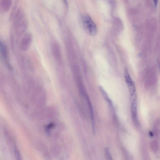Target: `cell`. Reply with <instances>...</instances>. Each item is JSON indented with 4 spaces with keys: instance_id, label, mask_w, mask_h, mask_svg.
<instances>
[{
    "instance_id": "obj_1",
    "label": "cell",
    "mask_w": 160,
    "mask_h": 160,
    "mask_svg": "<svg viewBox=\"0 0 160 160\" xmlns=\"http://www.w3.org/2000/svg\"><path fill=\"white\" fill-rule=\"evenodd\" d=\"M13 23L18 33H22L26 30L27 23L25 13L19 8L16 12L13 17Z\"/></svg>"
},
{
    "instance_id": "obj_2",
    "label": "cell",
    "mask_w": 160,
    "mask_h": 160,
    "mask_svg": "<svg viewBox=\"0 0 160 160\" xmlns=\"http://www.w3.org/2000/svg\"><path fill=\"white\" fill-rule=\"evenodd\" d=\"M81 20L82 25L87 33L92 36L97 35V27L90 16L84 15L82 16Z\"/></svg>"
},
{
    "instance_id": "obj_3",
    "label": "cell",
    "mask_w": 160,
    "mask_h": 160,
    "mask_svg": "<svg viewBox=\"0 0 160 160\" xmlns=\"http://www.w3.org/2000/svg\"><path fill=\"white\" fill-rule=\"evenodd\" d=\"M124 75L125 81L128 88L130 95L136 94V87L135 82L132 80L127 67H125Z\"/></svg>"
},
{
    "instance_id": "obj_4",
    "label": "cell",
    "mask_w": 160,
    "mask_h": 160,
    "mask_svg": "<svg viewBox=\"0 0 160 160\" xmlns=\"http://www.w3.org/2000/svg\"><path fill=\"white\" fill-rule=\"evenodd\" d=\"M12 0H0V13H4L8 11L11 8Z\"/></svg>"
},
{
    "instance_id": "obj_5",
    "label": "cell",
    "mask_w": 160,
    "mask_h": 160,
    "mask_svg": "<svg viewBox=\"0 0 160 160\" xmlns=\"http://www.w3.org/2000/svg\"><path fill=\"white\" fill-rule=\"evenodd\" d=\"M131 112L133 119L135 123H137V102H131Z\"/></svg>"
},
{
    "instance_id": "obj_6",
    "label": "cell",
    "mask_w": 160,
    "mask_h": 160,
    "mask_svg": "<svg viewBox=\"0 0 160 160\" xmlns=\"http://www.w3.org/2000/svg\"><path fill=\"white\" fill-rule=\"evenodd\" d=\"M24 47L23 48L25 49H28L31 44L32 41V36L29 34H27L24 38Z\"/></svg>"
},
{
    "instance_id": "obj_7",
    "label": "cell",
    "mask_w": 160,
    "mask_h": 160,
    "mask_svg": "<svg viewBox=\"0 0 160 160\" xmlns=\"http://www.w3.org/2000/svg\"><path fill=\"white\" fill-rule=\"evenodd\" d=\"M99 88L100 92H101L104 99L106 100L109 103V106L112 108L113 106L112 101L109 98V96L106 91H105L102 87L99 86Z\"/></svg>"
},
{
    "instance_id": "obj_8",
    "label": "cell",
    "mask_w": 160,
    "mask_h": 160,
    "mask_svg": "<svg viewBox=\"0 0 160 160\" xmlns=\"http://www.w3.org/2000/svg\"><path fill=\"white\" fill-rule=\"evenodd\" d=\"M0 54L4 60L7 59V52L6 48L2 42L0 41Z\"/></svg>"
},
{
    "instance_id": "obj_9",
    "label": "cell",
    "mask_w": 160,
    "mask_h": 160,
    "mask_svg": "<svg viewBox=\"0 0 160 160\" xmlns=\"http://www.w3.org/2000/svg\"><path fill=\"white\" fill-rule=\"evenodd\" d=\"M104 151L107 159L109 160L112 159L111 155L110 153L109 149L108 148H105Z\"/></svg>"
},
{
    "instance_id": "obj_10",
    "label": "cell",
    "mask_w": 160,
    "mask_h": 160,
    "mask_svg": "<svg viewBox=\"0 0 160 160\" xmlns=\"http://www.w3.org/2000/svg\"><path fill=\"white\" fill-rule=\"evenodd\" d=\"M54 124L53 123H50L45 128V130L46 131L47 133L48 134L50 133V130H51L52 128L54 126Z\"/></svg>"
},
{
    "instance_id": "obj_11",
    "label": "cell",
    "mask_w": 160,
    "mask_h": 160,
    "mask_svg": "<svg viewBox=\"0 0 160 160\" xmlns=\"http://www.w3.org/2000/svg\"><path fill=\"white\" fill-rule=\"evenodd\" d=\"M14 154L16 159L20 160L21 159L20 152H19V151L16 149H14Z\"/></svg>"
},
{
    "instance_id": "obj_12",
    "label": "cell",
    "mask_w": 160,
    "mask_h": 160,
    "mask_svg": "<svg viewBox=\"0 0 160 160\" xmlns=\"http://www.w3.org/2000/svg\"><path fill=\"white\" fill-rule=\"evenodd\" d=\"M154 2V6L155 8H156L157 6L158 3V0H153Z\"/></svg>"
}]
</instances>
